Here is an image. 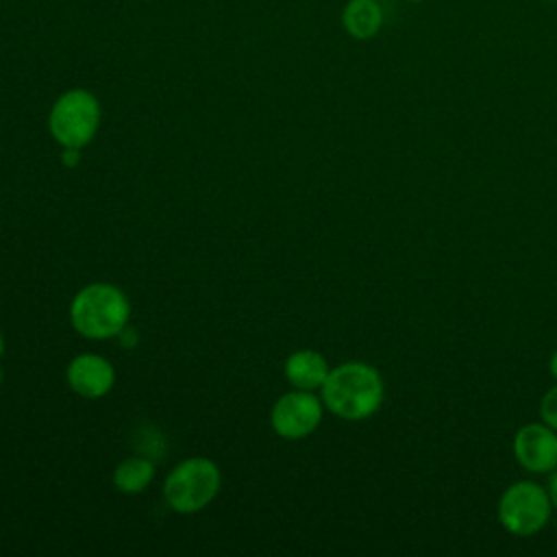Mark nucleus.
Instances as JSON below:
<instances>
[{"mask_svg":"<svg viewBox=\"0 0 557 557\" xmlns=\"http://www.w3.org/2000/svg\"><path fill=\"white\" fill-rule=\"evenodd\" d=\"M324 407L342 420L359 422L374 416L385 398L381 372L366 361L335 366L320 387Z\"/></svg>","mask_w":557,"mask_h":557,"instance_id":"nucleus-1","label":"nucleus"},{"mask_svg":"<svg viewBox=\"0 0 557 557\" xmlns=\"http://www.w3.org/2000/svg\"><path fill=\"white\" fill-rule=\"evenodd\" d=\"M131 315L128 298L109 283H91L83 287L72 305V326L87 339H109L124 331Z\"/></svg>","mask_w":557,"mask_h":557,"instance_id":"nucleus-2","label":"nucleus"},{"mask_svg":"<svg viewBox=\"0 0 557 557\" xmlns=\"http://www.w3.org/2000/svg\"><path fill=\"white\" fill-rule=\"evenodd\" d=\"M498 522L500 527L518 537H529L540 533L553 513V503L548 490L535 481H516L505 487L498 498Z\"/></svg>","mask_w":557,"mask_h":557,"instance_id":"nucleus-3","label":"nucleus"},{"mask_svg":"<svg viewBox=\"0 0 557 557\" xmlns=\"http://www.w3.org/2000/svg\"><path fill=\"white\" fill-rule=\"evenodd\" d=\"M220 490V470L211 459L191 457L174 466L163 483L168 505L178 513L205 509Z\"/></svg>","mask_w":557,"mask_h":557,"instance_id":"nucleus-4","label":"nucleus"},{"mask_svg":"<svg viewBox=\"0 0 557 557\" xmlns=\"http://www.w3.org/2000/svg\"><path fill=\"white\" fill-rule=\"evenodd\" d=\"M100 124V102L87 89H67L61 94L48 117L52 137L63 148H83L87 146Z\"/></svg>","mask_w":557,"mask_h":557,"instance_id":"nucleus-5","label":"nucleus"},{"mask_svg":"<svg viewBox=\"0 0 557 557\" xmlns=\"http://www.w3.org/2000/svg\"><path fill=\"white\" fill-rule=\"evenodd\" d=\"M322 407V398L309 389L287 392L272 407V429L285 440H302L320 426Z\"/></svg>","mask_w":557,"mask_h":557,"instance_id":"nucleus-6","label":"nucleus"},{"mask_svg":"<svg viewBox=\"0 0 557 557\" xmlns=\"http://www.w3.org/2000/svg\"><path fill=\"white\" fill-rule=\"evenodd\" d=\"M518 466L531 474H550L557 468V431L546 422L522 424L511 442Z\"/></svg>","mask_w":557,"mask_h":557,"instance_id":"nucleus-7","label":"nucleus"},{"mask_svg":"<svg viewBox=\"0 0 557 557\" xmlns=\"http://www.w3.org/2000/svg\"><path fill=\"white\" fill-rule=\"evenodd\" d=\"M113 381V366L100 355H78L67 366V383L83 398H100L109 394Z\"/></svg>","mask_w":557,"mask_h":557,"instance_id":"nucleus-8","label":"nucleus"},{"mask_svg":"<svg viewBox=\"0 0 557 557\" xmlns=\"http://www.w3.org/2000/svg\"><path fill=\"white\" fill-rule=\"evenodd\" d=\"M331 368L315 350H296L285 361V376L296 389H320Z\"/></svg>","mask_w":557,"mask_h":557,"instance_id":"nucleus-9","label":"nucleus"},{"mask_svg":"<svg viewBox=\"0 0 557 557\" xmlns=\"http://www.w3.org/2000/svg\"><path fill=\"white\" fill-rule=\"evenodd\" d=\"M342 26L352 39H372L383 26L381 4L376 0H348L342 11Z\"/></svg>","mask_w":557,"mask_h":557,"instance_id":"nucleus-10","label":"nucleus"},{"mask_svg":"<svg viewBox=\"0 0 557 557\" xmlns=\"http://www.w3.org/2000/svg\"><path fill=\"white\" fill-rule=\"evenodd\" d=\"M152 476H154V463L150 459L128 457L115 468L113 483L124 494H137L152 481Z\"/></svg>","mask_w":557,"mask_h":557,"instance_id":"nucleus-11","label":"nucleus"},{"mask_svg":"<svg viewBox=\"0 0 557 557\" xmlns=\"http://www.w3.org/2000/svg\"><path fill=\"white\" fill-rule=\"evenodd\" d=\"M540 418H542V422H546L548 426H553L557 431V385L546 389V394L542 396Z\"/></svg>","mask_w":557,"mask_h":557,"instance_id":"nucleus-12","label":"nucleus"},{"mask_svg":"<svg viewBox=\"0 0 557 557\" xmlns=\"http://www.w3.org/2000/svg\"><path fill=\"white\" fill-rule=\"evenodd\" d=\"M548 496L553 503V509H557V468L550 472V481H548Z\"/></svg>","mask_w":557,"mask_h":557,"instance_id":"nucleus-13","label":"nucleus"},{"mask_svg":"<svg viewBox=\"0 0 557 557\" xmlns=\"http://www.w3.org/2000/svg\"><path fill=\"white\" fill-rule=\"evenodd\" d=\"M548 372H550V376L557 381V350L550 355V361H548Z\"/></svg>","mask_w":557,"mask_h":557,"instance_id":"nucleus-14","label":"nucleus"},{"mask_svg":"<svg viewBox=\"0 0 557 557\" xmlns=\"http://www.w3.org/2000/svg\"><path fill=\"white\" fill-rule=\"evenodd\" d=\"M2 348H4V339H2V333H0V355H2Z\"/></svg>","mask_w":557,"mask_h":557,"instance_id":"nucleus-15","label":"nucleus"},{"mask_svg":"<svg viewBox=\"0 0 557 557\" xmlns=\"http://www.w3.org/2000/svg\"><path fill=\"white\" fill-rule=\"evenodd\" d=\"M407 2H422V0H407Z\"/></svg>","mask_w":557,"mask_h":557,"instance_id":"nucleus-16","label":"nucleus"},{"mask_svg":"<svg viewBox=\"0 0 557 557\" xmlns=\"http://www.w3.org/2000/svg\"><path fill=\"white\" fill-rule=\"evenodd\" d=\"M546 2H553V0H546Z\"/></svg>","mask_w":557,"mask_h":557,"instance_id":"nucleus-17","label":"nucleus"}]
</instances>
